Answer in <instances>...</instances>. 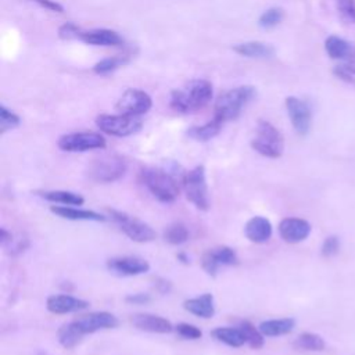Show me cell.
Instances as JSON below:
<instances>
[{
  "label": "cell",
  "mask_w": 355,
  "mask_h": 355,
  "mask_svg": "<svg viewBox=\"0 0 355 355\" xmlns=\"http://www.w3.org/2000/svg\"><path fill=\"white\" fill-rule=\"evenodd\" d=\"M140 182L151 193L154 198L161 202L171 204L173 202L179 193L180 184L173 172L165 168L144 166L140 169Z\"/></svg>",
  "instance_id": "cell-2"
},
{
  "label": "cell",
  "mask_w": 355,
  "mask_h": 355,
  "mask_svg": "<svg viewBox=\"0 0 355 355\" xmlns=\"http://www.w3.org/2000/svg\"><path fill=\"white\" fill-rule=\"evenodd\" d=\"M57 338H58V343L67 348V349H71L73 347H76L80 340L83 338V334L76 329V326L71 322L68 323H64L58 331H57Z\"/></svg>",
  "instance_id": "cell-28"
},
{
  "label": "cell",
  "mask_w": 355,
  "mask_h": 355,
  "mask_svg": "<svg viewBox=\"0 0 355 355\" xmlns=\"http://www.w3.org/2000/svg\"><path fill=\"white\" fill-rule=\"evenodd\" d=\"M284 104L294 130L301 136L308 135L312 126V111L309 105L294 96H288Z\"/></svg>",
  "instance_id": "cell-12"
},
{
  "label": "cell",
  "mask_w": 355,
  "mask_h": 355,
  "mask_svg": "<svg viewBox=\"0 0 355 355\" xmlns=\"http://www.w3.org/2000/svg\"><path fill=\"white\" fill-rule=\"evenodd\" d=\"M128 61H129V58L126 55L107 57V58H103V60H100L98 62L94 64L93 72L97 73V75H107V73H111V72L116 71L118 68L125 65Z\"/></svg>",
  "instance_id": "cell-31"
},
{
  "label": "cell",
  "mask_w": 355,
  "mask_h": 355,
  "mask_svg": "<svg viewBox=\"0 0 355 355\" xmlns=\"http://www.w3.org/2000/svg\"><path fill=\"white\" fill-rule=\"evenodd\" d=\"M50 211L64 219L69 220H93V222H104L107 218L92 209H82L69 205H51Z\"/></svg>",
  "instance_id": "cell-21"
},
{
  "label": "cell",
  "mask_w": 355,
  "mask_h": 355,
  "mask_svg": "<svg viewBox=\"0 0 355 355\" xmlns=\"http://www.w3.org/2000/svg\"><path fill=\"white\" fill-rule=\"evenodd\" d=\"M222 126H223L222 121L212 118L211 121H208L204 125H197V126L189 128L186 133L190 139H193L196 141H208L219 135Z\"/></svg>",
  "instance_id": "cell-25"
},
{
  "label": "cell",
  "mask_w": 355,
  "mask_h": 355,
  "mask_svg": "<svg viewBox=\"0 0 355 355\" xmlns=\"http://www.w3.org/2000/svg\"><path fill=\"white\" fill-rule=\"evenodd\" d=\"M107 214L114 220V223L130 240H133L136 243H148V241H153L157 236L155 230L148 223H146L144 220H141L133 215H129L128 212L107 208Z\"/></svg>",
  "instance_id": "cell-6"
},
{
  "label": "cell",
  "mask_w": 355,
  "mask_h": 355,
  "mask_svg": "<svg viewBox=\"0 0 355 355\" xmlns=\"http://www.w3.org/2000/svg\"><path fill=\"white\" fill-rule=\"evenodd\" d=\"M21 118L11 110H8L6 105H0V132L6 133L7 130L15 129L19 126Z\"/></svg>",
  "instance_id": "cell-34"
},
{
  "label": "cell",
  "mask_w": 355,
  "mask_h": 355,
  "mask_svg": "<svg viewBox=\"0 0 355 355\" xmlns=\"http://www.w3.org/2000/svg\"><path fill=\"white\" fill-rule=\"evenodd\" d=\"M211 336L216 341L223 343L232 348H240L247 343L245 336L239 326L237 327H216L211 331Z\"/></svg>",
  "instance_id": "cell-24"
},
{
  "label": "cell",
  "mask_w": 355,
  "mask_h": 355,
  "mask_svg": "<svg viewBox=\"0 0 355 355\" xmlns=\"http://www.w3.org/2000/svg\"><path fill=\"white\" fill-rule=\"evenodd\" d=\"M130 323L143 331H148V333H159V334H166L171 333L172 330H175L173 324L158 315L154 313H136L132 315L130 318Z\"/></svg>",
  "instance_id": "cell-17"
},
{
  "label": "cell",
  "mask_w": 355,
  "mask_h": 355,
  "mask_svg": "<svg viewBox=\"0 0 355 355\" xmlns=\"http://www.w3.org/2000/svg\"><path fill=\"white\" fill-rule=\"evenodd\" d=\"M128 169V164L123 157L111 154L94 159L87 169V175L97 183H112L121 179Z\"/></svg>",
  "instance_id": "cell-7"
},
{
  "label": "cell",
  "mask_w": 355,
  "mask_h": 355,
  "mask_svg": "<svg viewBox=\"0 0 355 355\" xmlns=\"http://www.w3.org/2000/svg\"><path fill=\"white\" fill-rule=\"evenodd\" d=\"M79 39L85 42L86 44L92 46H103V47H111V46H121L123 43V39L119 36L118 32L112 29L98 28V29H90V31H82Z\"/></svg>",
  "instance_id": "cell-19"
},
{
  "label": "cell",
  "mask_w": 355,
  "mask_h": 355,
  "mask_svg": "<svg viewBox=\"0 0 355 355\" xmlns=\"http://www.w3.org/2000/svg\"><path fill=\"white\" fill-rule=\"evenodd\" d=\"M125 301L128 304H133V305H144L147 302L151 301V295L147 293H135V294H128L125 297Z\"/></svg>",
  "instance_id": "cell-39"
},
{
  "label": "cell",
  "mask_w": 355,
  "mask_h": 355,
  "mask_svg": "<svg viewBox=\"0 0 355 355\" xmlns=\"http://www.w3.org/2000/svg\"><path fill=\"white\" fill-rule=\"evenodd\" d=\"M183 308L194 316L209 319L215 315V300L211 293H204L198 297L184 300Z\"/></svg>",
  "instance_id": "cell-20"
},
{
  "label": "cell",
  "mask_w": 355,
  "mask_h": 355,
  "mask_svg": "<svg viewBox=\"0 0 355 355\" xmlns=\"http://www.w3.org/2000/svg\"><path fill=\"white\" fill-rule=\"evenodd\" d=\"M155 290L161 294H168L172 290V283L164 277L155 279Z\"/></svg>",
  "instance_id": "cell-41"
},
{
  "label": "cell",
  "mask_w": 355,
  "mask_h": 355,
  "mask_svg": "<svg viewBox=\"0 0 355 355\" xmlns=\"http://www.w3.org/2000/svg\"><path fill=\"white\" fill-rule=\"evenodd\" d=\"M283 17H284V11L280 7H270L261 14L258 24L261 28H266V29L273 28L282 22Z\"/></svg>",
  "instance_id": "cell-33"
},
{
  "label": "cell",
  "mask_w": 355,
  "mask_h": 355,
  "mask_svg": "<svg viewBox=\"0 0 355 355\" xmlns=\"http://www.w3.org/2000/svg\"><path fill=\"white\" fill-rule=\"evenodd\" d=\"M96 125L103 133L115 137H126L137 133L141 129L143 122L139 116L126 114H100L96 118Z\"/></svg>",
  "instance_id": "cell-8"
},
{
  "label": "cell",
  "mask_w": 355,
  "mask_h": 355,
  "mask_svg": "<svg viewBox=\"0 0 355 355\" xmlns=\"http://www.w3.org/2000/svg\"><path fill=\"white\" fill-rule=\"evenodd\" d=\"M37 196H40L46 201L62 205H82L85 202V198L79 193L68 190H44L37 191Z\"/></svg>",
  "instance_id": "cell-26"
},
{
  "label": "cell",
  "mask_w": 355,
  "mask_h": 355,
  "mask_svg": "<svg viewBox=\"0 0 355 355\" xmlns=\"http://www.w3.org/2000/svg\"><path fill=\"white\" fill-rule=\"evenodd\" d=\"M175 331L180 337L187 338V340H198L202 336V331L197 326L190 324V323H179V324H176L175 326Z\"/></svg>",
  "instance_id": "cell-37"
},
{
  "label": "cell",
  "mask_w": 355,
  "mask_h": 355,
  "mask_svg": "<svg viewBox=\"0 0 355 355\" xmlns=\"http://www.w3.org/2000/svg\"><path fill=\"white\" fill-rule=\"evenodd\" d=\"M352 75H355V49L352 50V53L349 54V57L347 58V64L344 65Z\"/></svg>",
  "instance_id": "cell-43"
},
{
  "label": "cell",
  "mask_w": 355,
  "mask_h": 355,
  "mask_svg": "<svg viewBox=\"0 0 355 355\" xmlns=\"http://www.w3.org/2000/svg\"><path fill=\"white\" fill-rule=\"evenodd\" d=\"M233 50L247 58H269L275 54V49L263 42H244L233 47Z\"/></svg>",
  "instance_id": "cell-23"
},
{
  "label": "cell",
  "mask_w": 355,
  "mask_h": 355,
  "mask_svg": "<svg viewBox=\"0 0 355 355\" xmlns=\"http://www.w3.org/2000/svg\"><path fill=\"white\" fill-rule=\"evenodd\" d=\"M214 96L212 83L207 79H193L183 87L175 89L171 93L169 105L180 114H190L204 108Z\"/></svg>",
  "instance_id": "cell-1"
},
{
  "label": "cell",
  "mask_w": 355,
  "mask_h": 355,
  "mask_svg": "<svg viewBox=\"0 0 355 355\" xmlns=\"http://www.w3.org/2000/svg\"><path fill=\"white\" fill-rule=\"evenodd\" d=\"M257 90L254 86H237L225 92L218 97L214 105V118L222 121L223 123L227 121L236 119L243 110L248 105V103L255 97Z\"/></svg>",
  "instance_id": "cell-3"
},
{
  "label": "cell",
  "mask_w": 355,
  "mask_h": 355,
  "mask_svg": "<svg viewBox=\"0 0 355 355\" xmlns=\"http://www.w3.org/2000/svg\"><path fill=\"white\" fill-rule=\"evenodd\" d=\"M182 189L184 191L186 198L200 211L209 209V194L208 184L205 178V168L202 165H197L196 168L184 172L180 179Z\"/></svg>",
  "instance_id": "cell-5"
},
{
  "label": "cell",
  "mask_w": 355,
  "mask_h": 355,
  "mask_svg": "<svg viewBox=\"0 0 355 355\" xmlns=\"http://www.w3.org/2000/svg\"><path fill=\"white\" fill-rule=\"evenodd\" d=\"M153 105L151 97L140 89H126L118 98L115 108L119 114L140 116L150 111Z\"/></svg>",
  "instance_id": "cell-10"
},
{
  "label": "cell",
  "mask_w": 355,
  "mask_h": 355,
  "mask_svg": "<svg viewBox=\"0 0 355 355\" xmlns=\"http://www.w3.org/2000/svg\"><path fill=\"white\" fill-rule=\"evenodd\" d=\"M29 1L37 4L39 7H42L44 10L53 11V12H64V7L55 0H29Z\"/></svg>",
  "instance_id": "cell-40"
},
{
  "label": "cell",
  "mask_w": 355,
  "mask_h": 355,
  "mask_svg": "<svg viewBox=\"0 0 355 355\" xmlns=\"http://www.w3.org/2000/svg\"><path fill=\"white\" fill-rule=\"evenodd\" d=\"M46 308L51 313L65 315V313L80 312L89 308V302L86 300H82L69 294H53L47 297Z\"/></svg>",
  "instance_id": "cell-16"
},
{
  "label": "cell",
  "mask_w": 355,
  "mask_h": 355,
  "mask_svg": "<svg viewBox=\"0 0 355 355\" xmlns=\"http://www.w3.org/2000/svg\"><path fill=\"white\" fill-rule=\"evenodd\" d=\"M336 4L341 18L347 22L355 24V0H336Z\"/></svg>",
  "instance_id": "cell-35"
},
{
  "label": "cell",
  "mask_w": 355,
  "mask_h": 355,
  "mask_svg": "<svg viewBox=\"0 0 355 355\" xmlns=\"http://www.w3.org/2000/svg\"><path fill=\"white\" fill-rule=\"evenodd\" d=\"M176 258H178L182 263H186V265L190 262V261H189V257H187L184 252H179V254L176 255Z\"/></svg>",
  "instance_id": "cell-44"
},
{
  "label": "cell",
  "mask_w": 355,
  "mask_h": 355,
  "mask_svg": "<svg viewBox=\"0 0 355 355\" xmlns=\"http://www.w3.org/2000/svg\"><path fill=\"white\" fill-rule=\"evenodd\" d=\"M272 233H273L272 223L265 216H259V215L252 216L251 219L247 220L244 226L245 237L255 244H262L269 241V239L272 237Z\"/></svg>",
  "instance_id": "cell-18"
},
{
  "label": "cell",
  "mask_w": 355,
  "mask_h": 355,
  "mask_svg": "<svg viewBox=\"0 0 355 355\" xmlns=\"http://www.w3.org/2000/svg\"><path fill=\"white\" fill-rule=\"evenodd\" d=\"M239 327L243 330L244 336H245V340H247V344L252 348V349H259L263 347L265 344V336L259 331L258 327H255L251 322L248 320H241L239 323Z\"/></svg>",
  "instance_id": "cell-32"
},
{
  "label": "cell",
  "mask_w": 355,
  "mask_h": 355,
  "mask_svg": "<svg viewBox=\"0 0 355 355\" xmlns=\"http://www.w3.org/2000/svg\"><path fill=\"white\" fill-rule=\"evenodd\" d=\"M294 347L297 349H304V351H323L326 347V343L319 334L304 331L294 340Z\"/></svg>",
  "instance_id": "cell-29"
},
{
  "label": "cell",
  "mask_w": 355,
  "mask_h": 355,
  "mask_svg": "<svg viewBox=\"0 0 355 355\" xmlns=\"http://www.w3.org/2000/svg\"><path fill=\"white\" fill-rule=\"evenodd\" d=\"M57 146L67 153H85L90 150H101L107 146L103 135L97 132H72L62 135Z\"/></svg>",
  "instance_id": "cell-9"
},
{
  "label": "cell",
  "mask_w": 355,
  "mask_h": 355,
  "mask_svg": "<svg viewBox=\"0 0 355 355\" xmlns=\"http://www.w3.org/2000/svg\"><path fill=\"white\" fill-rule=\"evenodd\" d=\"M12 234H11V232H8L7 229H4V227H1L0 229V243L4 245V247H7L11 241H12Z\"/></svg>",
  "instance_id": "cell-42"
},
{
  "label": "cell",
  "mask_w": 355,
  "mask_h": 355,
  "mask_svg": "<svg viewBox=\"0 0 355 355\" xmlns=\"http://www.w3.org/2000/svg\"><path fill=\"white\" fill-rule=\"evenodd\" d=\"M80 28L75 25L73 22H65L58 28V36L64 40H71V39H79L80 36Z\"/></svg>",
  "instance_id": "cell-38"
},
{
  "label": "cell",
  "mask_w": 355,
  "mask_h": 355,
  "mask_svg": "<svg viewBox=\"0 0 355 355\" xmlns=\"http://www.w3.org/2000/svg\"><path fill=\"white\" fill-rule=\"evenodd\" d=\"M295 320L293 318H280V319H266L258 324L259 331L265 337H277L288 334L294 330Z\"/></svg>",
  "instance_id": "cell-22"
},
{
  "label": "cell",
  "mask_w": 355,
  "mask_h": 355,
  "mask_svg": "<svg viewBox=\"0 0 355 355\" xmlns=\"http://www.w3.org/2000/svg\"><path fill=\"white\" fill-rule=\"evenodd\" d=\"M277 230H279L280 237L286 243L297 244V243L304 241L309 236L312 227H311V223L308 220H305L302 218L291 216V218L282 219L280 223H279Z\"/></svg>",
  "instance_id": "cell-15"
},
{
  "label": "cell",
  "mask_w": 355,
  "mask_h": 355,
  "mask_svg": "<svg viewBox=\"0 0 355 355\" xmlns=\"http://www.w3.org/2000/svg\"><path fill=\"white\" fill-rule=\"evenodd\" d=\"M237 263H239L237 252L227 245L211 248L201 258V268L209 276H216L218 269L220 266H233Z\"/></svg>",
  "instance_id": "cell-13"
},
{
  "label": "cell",
  "mask_w": 355,
  "mask_h": 355,
  "mask_svg": "<svg viewBox=\"0 0 355 355\" xmlns=\"http://www.w3.org/2000/svg\"><path fill=\"white\" fill-rule=\"evenodd\" d=\"M72 323L85 336V334L96 333L98 330L115 329V327H118L119 320L111 312L97 311V312H89V313L80 315L76 319H73Z\"/></svg>",
  "instance_id": "cell-11"
},
{
  "label": "cell",
  "mask_w": 355,
  "mask_h": 355,
  "mask_svg": "<svg viewBox=\"0 0 355 355\" xmlns=\"http://www.w3.org/2000/svg\"><path fill=\"white\" fill-rule=\"evenodd\" d=\"M189 229L180 222L171 223L164 230V240L172 245H180L189 240Z\"/></svg>",
  "instance_id": "cell-30"
},
{
  "label": "cell",
  "mask_w": 355,
  "mask_h": 355,
  "mask_svg": "<svg viewBox=\"0 0 355 355\" xmlns=\"http://www.w3.org/2000/svg\"><path fill=\"white\" fill-rule=\"evenodd\" d=\"M251 147L266 158H279L284 151V139L280 130L269 121H258Z\"/></svg>",
  "instance_id": "cell-4"
},
{
  "label": "cell",
  "mask_w": 355,
  "mask_h": 355,
  "mask_svg": "<svg viewBox=\"0 0 355 355\" xmlns=\"http://www.w3.org/2000/svg\"><path fill=\"white\" fill-rule=\"evenodd\" d=\"M340 251V240L337 236H327L320 247V254L324 258H331Z\"/></svg>",
  "instance_id": "cell-36"
},
{
  "label": "cell",
  "mask_w": 355,
  "mask_h": 355,
  "mask_svg": "<svg viewBox=\"0 0 355 355\" xmlns=\"http://www.w3.org/2000/svg\"><path fill=\"white\" fill-rule=\"evenodd\" d=\"M107 269L118 276H139L150 270V263L139 257H114L107 261Z\"/></svg>",
  "instance_id": "cell-14"
},
{
  "label": "cell",
  "mask_w": 355,
  "mask_h": 355,
  "mask_svg": "<svg viewBox=\"0 0 355 355\" xmlns=\"http://www.w3.org/2000/svg\"><path fill=\"white\" fill-rule=\"evenodd\" d=\"M324 50L333 60H347L354 49L345 39L331 35L324 40Z\"/></svg>",
  "instance_id": "cell-27"
}]
</instances>
